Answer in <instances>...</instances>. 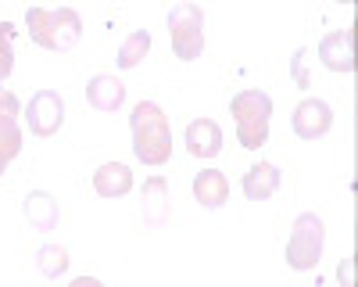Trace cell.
I'll return each mask as SVG.
<instances>
[{
	"mask_svg": "<svg viewBox=\"0 0 358 287\" xmlns=\"http://www.w3.org/2000/svg\"><path fill=\"white\" fill-rule=\"evenodd\" d=\"M322 244H326V223L315 212H301L287 237V266L297 273L315 270L322 258Z\"/></svg>",
	"mask_w": 358,
	"mask_h": 287,
	"instance_id": "277c9868",
	"label": "cell"
},
{
	"mask_svg": "<svg viewBox=\"0 0 358 287\" xmlns=\"http://www.w3.org/2000/svg\"><path fill=\"white\" fill-rule=\"evenodd\" d=\"M11 43H15V25H11V22H0V83H8V76H11V69H15V50H11Z\"/></svg>",
	"mask_w": 358,
	"mask_h": 287,
	"instance_id": "d6986e66",
	"label": "cell"
},
{
	"mask_svg": "<svg viewBox=\"0 0 358 287\" xmlns=\"http://www.w3.org/2000/svg\"><path fill=\"white\" fill-rule=\"evenodd\" d=\"M147 50H151V33L147 29H136V33H129L122 40V47H118V69H136Z\"/></svg>",
	"mask_w": 358,
	"mask_h": 287,
	"instance_id": "e0dca14e",
	"label": "cell"
},
{
	"mask_svg": "<svg viewBox=\"0 0 358 287\" xmlns=\"http://www.w3.org/2000/svg\"><path fill=\"white\" fill-rule=\"evenodd\" d=\"M280 187V169L273 162H255L248 172H244V197L248 201H265L273 197Z\"/></svg>",
	"mask_w": 358,
	"mask_h": 287,
	"instance_id": "5bb4252c",
	"label": "cell"
},
{
	"mask_svg": "<svg viewBox=\"0 0 358 287\" xmlns=\"http://www.w3.org/2000/svg\"><path fill=\"white\" fill-rule=\"evenodd\" d=\"M229 115L236 126V140L241 148L258 151L268 140V119H273V97L265 90H241L229 101Z\"/></svg>",
	"mask_w": 358,
	"mask_h": 287,
	"instance_id": "3957f363",
	"label": "cell"
},
{
	"mask_svg": "<svg viewBox=\"0 0 358 287\" xmlns=\"http://www.w3.org/2000/svg\"><path fill=\"white\" fill-rule=\"evenodd\" d=\"M94 190L101 197H126L133 190V172L129 165L122 162H104L97 172H94Z\"/></svg>",
	"mask_w": 358,
	"mask_h": 287,
	"instance_id": "4fadbf2b",
	"label": "cell"
},
{
	"mask_svg": "<svg viewBox=\"0 0 358 287\" xmlns=\"http://www.w3.org/2000/svg\"><path fill=\"white\" fill-rule=\"evenodd\" d=\"M294 133L301 140H319L334 130V108L326 104L322 97H305L301 104L294 108Z\"/></svg>",
	"mask_w": 358,
	"mask_h": 287,
	"instance_id": "ba28073f",
	"label": "cell"
},
{
	"mask_svg": "<svg viewBox=\"0 0 358 287\" xmlns=\"http://www.w3.org/2000/svg\"><path fill=\"white\" fill-rule=\"evenodd\" d=\"M69 287H104V284H101L97 276H76V280H72Z\"/></svg>",
	"mask_w": 358,
	"mask_h": 287,
	"instance_id": "7402d4cb",
	"label": "cell"
},
{
	"mask_svg": "<svg viewBox=\"0 0 358 287\" xmlns=\"http://www.w3.org/2000/svg\"><path fill=\"white\" fill-rule=\"evenodd\" d=\"M143 219L147 223H165L169 219V212H172V201H169V183L162 180V176H151L143 183Z\"/></svg>",
	"mask_w": 358,
	"mask_h": 287,
	"instance_id": "2e32d148",
	"label": "cell"
},
{
	"mask_svg": "<svg viewBox=\"0 0 358 287\" xmlns=\"http://www.w3.org/2000/svg\"><path fill=\"white\" fill-rule=\"evenodd\" d=\"M65 270H69V251L62 244L40 248V273L43 276H57V273H65Z\"/></svg>",
	"mask_w": 358,
	"mask_h": 287,
	"instance_id": "ac0fdd59",
	"label": "cell"
},
{
	"mask_svg": "<svg viewBox=\"0 0 358 287\" xmlns=\"http://www.w3.org/2000/svg\"><path fill=\"white\" fill-rule=\"evenodd\" d=\"M194 197L201 209H222L229 201V180L222 169H204L194 176Z\"/></svg>",
	"mask_w": 358,
	"mask_h": 287,
	"instance_id": "7c38bea8",
	"label": "cell"
},
{
	"mask_svg": "<svg viewBox=\"0 0 358 287\" xmlns=\"http://www.w3.org/2000/svg\"><path fill=\"white\" fill-rule=\"evenodd\" d=\"M22 115H25L29 133L47 140V136H54L57 130L65 126V97L57 90H36L33 97H29V108Z\"/></svg>",
	"mask_w": 358,
	"mask_h": 287,
	"instance_id": "8992f818",
	"label": "cell"
},
{
	"mask_svg": "<svg viewBox=\"0 0 358 287\" xmlns=\"http://www.w3.org/2000/svg\"><path fill=\"white\" fill-rule=\"evenodd\" d=\"M22 216L33 223L36 230H54L62 209H57V197H54V194L33 190V194H25V201H22Z\"/></svg>",
	"mask_w": 358,
	"mask_h": 287,
	"instance_id": "9a60e30c",
	"label": "cell"
},
{
	"mask_svg": "<svg viewBox=\"0 0 358 287\" xmlns=\"http://www.w3.org/2000/svg\"><path fill=\"white\" fill-rule=\"evenodd\" d=\"M25 25H29V36L43 50H57V54L72 50L83 36V18L76 8H29Z\"/></svg>",
	"mask_w": 358,
	"mask_h": 287,
	"instance_id": "7a4b0ae2",
	"label": "cell"
},
{
	"mask_svg": "<svg viewBox=\"0 0 358 287\" xmlns=\"http://www.w3.org/2000/svg\"><path fill=\"white\" fill-rule=\"evenodd\" d=\"M86 104L90 108H97V111H118L126 104V86L118 83L115 76L101 72L86 83Z\"/></svg>",
	"mask_w": 358,
	"mask_h": 287,
	"instance_id": "8fae6325",
	"label": "cell"
},
{
	"mask_svg": "<svg viewBox=\"0 0 358 287\" xmlns=\"http://www.w3.org/2000/svg\"><path fill=\"white\" fill-rule=\"evenodd\" d=\"M183 140H187V151L194 158H215L222 151V130L215 119H194L187 126Z\"/></svg>",
	"mask_w": 358,
	"mask_h": 287,
	"instance_id": "30bf717a",
	"label": "cell"
},
{
	"mask_svg": "<svg viewBox=\"0 0 358 287\" xmlns=\"http://www.w3.org/2000/svg\"><path fill=\"white\" fill-rule=\"evenodd\" d=\"M169 40H172V54L179 62H194L204 50V11L190 0L176 4L169 11Z\"/></svg>",
	"mask_w": 358,
	"mask_h": 287,
	"instance_id": "5b68a950",
	"label": "cell"
},
{
	"mask_svg": "<svg viewBox=\"0 0 358 287\" xmlns=\"http://www.w3.org/2000/svg\"><path fill=\"white\" fill-rule=\"evenodd\" d=\"M319 62L330 72H355V29H334L319 40Z\"/></svg>",
	"mask_w": 358,
	"mask_h": 287,
	"instance_id": "9c48e42d",
	"label": "cell"
},
{
	"mask_svg": "<svg viewBox=\"0 0 358 287\" xmlns=\"http://www.w3.org/2000/svg\"><path fill=\"white\" fill-rule=\"evenodd\" d=\"M337 280H341V287H355V258H344L337 266Z\"/></svg>",
	"mask_w": 358,
	"mask_h": 287,
	"instance_id": "44dd1931",
	"label": "cell"
},
{
	"mask_svg": "<svg viewBox=\"0 0 358 287\" xmlns=\"http://www.w3.org/2000/svg\"><path fill=\"white\" fill-rule=\"evenodd\" d=\"M305 62H308V50L301 47L294 54V79H297V86H312V79H308V72H305Z\"/></svg>",
	"mask_w": 358,
	"mask_h": 287,
	"instance_id": "ffe728a7",
	"label": "cell"
},
{
	"mask_svg": "<svg viewBox=\"0 0 358 287\" xmlns=\"http://www.w3.org/2000/svg\"><path fill=\"white\" fill-rule=\"evenodd\" d=\"M129 130H133V155L143 165H165L172 158V130H169V115L162 111V104L155 101L133 104Z\"/></svg>",
	"mask_w": 358,
	"mask_h": 287,
	"instance_id": "6da1fadb",
	"label": "cell"
},
{
	"mask_svg": "<svg viewBox=\"0 0 358 287\" xmlns=\"http://www.w3.org/2000/svg\"><path fill=\"white\" fill-rule=\"evenodd\" d=\"M22 104L11 90H0V176L8 172V165L22 155V126H18Z\"/></svg>",
	"mask_w": 358,
	"mask_h": 287,
	"instance_id": "52a82bcc",
	"label": "cell"
}]
</instances>
